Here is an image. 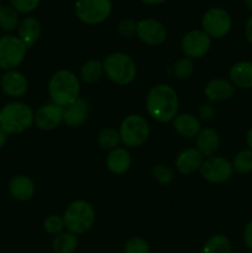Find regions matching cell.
I'll use <instances>...</instances> for the list:
<instances>
[{
  "label": "cell",
  "mask_w": 252,
  "mask_h": 253,
  "mask_svg": "<svg viewBox=\"0 0 252 253\" xmlns=\"http://www.w3.org/2000/svg\"><path fill=\"white\" fill-rule=\"evenodd\" d=\"M173 128L175 132L183 138L192 140L198 136L202 130V123L193 114H178L172 121Z\"/></svg>",
  "instance_id": "obj_19"
},
{
  "label": "cell",
  "mask_w": 252,
  "mask_h": 253,
  "mask_svg": "<svg viewBox=\"0 0 252 253\" xmlns=\"http://www.w3.org/2000/svg\"><path fill=\"white\" fill-rule=\"evenodd\" d=\"M35 113L22 101H11L0 109V128L7 135L21 133L34 125Z\"/></svg>",
  "instance_id": "obj_3"
},
{
  "label": "cell",
  "mask_w": 252,
  "mask_h": 253,
  "mask_svg": "<svg viewBox=\"0 0 252 253\" xmlns=\"http://www.w3.org/2000/svg\"><path fill=\"white\" fill-rule=\"evenodd\" d=\"M124 253H151L148 242L142 237H131L124 246Z\"/></svg>",
  "instance_id": "obj_33"
},
{
  "label": "cell",
  "mask_w": 252,
  "mask_h": 253,
  "mask_svg": "<svg viewBox=\"0 0 252 253\" xmlns=\"http://www.w3.org/2000/svg\"><path fill=\"white\" fill-rule=\"evenodd\" d=\"M244 242L247 249L252 251V220L247 222L244 227Z\"/></svg>",
  "instance_id": "obj_37"
},
{
  "label": "cell",
  "mask_w": 252,
  "mask_h": 253,
  "mask_svg": "<svg viewBox=\"0 0 252 253\" xmlns=\"http://www.w3.org/2000/svg\"><path fill=\"white\" fill-rule=\"evenodd\" d=\"M231 241L225 235L217 234L209 237L203 245L202 253H231Z\"/></svg>",
  "instance_id": "obj_26"
},
{
  "label": "cell",
  "mask_w": 252,
  "mask_h": 253,
  "mask_svg": "<svg viewBox=\"0 0 252 253\" xmlns=\"http://www.w3.org/2000/svg\"><path fill=\"white\" fill-rule=\"evenodd\" d=\"M41 31L42 27L39 20L35 17H26L20 21L19 27H17V37L24 42V44L29 49L39 41Z\"/></svg>",
  "instance_id": "obj_23"
},
{
  "label": "cell",
  "mask_w": 252,
  "mask_h": 253,
  "mask_svg": "<svg viewBox=\"0 0 252 253\" xmlns=\"http://www.w3.org/2000/svg\"><path fill=\"white\" fill-rule=\"evenodd\" d=\"M48 95L62 108L71 105L81 95V79L69 69H58L48 81Z\"/></svg>",
  "instance_id": "obj_2"
},
{
  "label": "cell",
  "mask_w": 252,
  "mask_h": 253,
  "mask_svg": "<svg viewBox=\"0 0 252 253\" xmlns=\"http://www.w3.org/2000/svg\"><path fill=\"white\" fill-rule=\"evenodd\" d=\"M232 19L222 7H211L202 17V30L210 39H222L231 31Z\"/></svg>",
  "instance_id": "obj_9"
},
{
  "label": "cell",
  "mask_w": 252,
  "mask_h": 253,
  "mask_svg": "<svg viewBox=\"0 0 252 253\" xmlns=\"http://www.w3.org/2000/svg\"><path fill=\"white\" fill-rule=\"evenodd\" d=\"M235 90L236 88L230 79L214 78L205 85L204 95L210 103H222L230 100L235 95Z\"/></svg>",
  "instance_id": "obj_15"
},
{
  "label": "cell",
  "mask_w": 252,
  "mask_h": 253,
  "mask_svg": "<svg viewBox=\"0 0 252 253\" xmlns=\"http://www.w3.org/2000/svg\"><path fill=\"white\" fill-rule=\"evenodd\" d=\"M120 136H119V131L113 127H105L99 132L98 135V145L100 148L105 151H111L114 148L119 147L120 143Z\"/></svg>",
  "instance_id": "obj_29"
},
{
  "label": "cell",
  "mask_w": 252,
  "mask_h": 253,
  "mask_svg": "<svg viewBox=\"0 0 252 253\" xmlns=\"http://www.w3.org/2000/svg\"><path fill=\"white\" fill-rule=\"evenodd\" d=\"M249 253H252V251H250V252H249Z\"/></svg>",
  "instance_id": "obj_44"
},
{
  "label": "cell",
  "mask_w": 252,
  "mask_h": 253,
  "mask_svg": "<svg viewBox=\"0 0 252 253\" xmlns=\"http://www.w3.org/2000/svg\"><path fill=\"white\" fill-rule=\"evenodd\" d=\"M41 0H10L11 6L21 14H29L39 7Z\"/></svg>",
  "instance_id": "obj_35"
},
{
  "label": "cell",
  "mask_w": 252,
  "mask_h": 253,
  "mask_svg": "<svg viewBox=\"0 0 252 253\" xmlns=\"http://www.w3.org/2000/svg\"><path fill=\"white\" fill-rule=\"evenodd\" d=\"M131 163H132L131 155L125 147H116L109 151L105 160V165L109 172L116 175L127 172L131 167Z\"/></svg>",
  "instance_id": "obj_20"
},
{
  "label": "cell",
  "mask_w": 252,
  "mask_h": 253,
  "mask_svg": "<svg viewBox=\"0 0 252 253\" xmlns=\"http://www.w3.org/2000/svg\"><path fill=\"white\" fill-rule=\"evenodd\" d=\"M104 74L116 85H128L137 76V66L131 56L124 52H113L103 59Z\"/></svg>",
  "instance_id": "obj_4"
},
{
  "label": "cell",
  "mask_w": 252,
  "mask_h": 253,
  "mask_svg": "<svg viewBox=\"0 0 252 253\" xmlns=\"http://www.w3.org/2000/svg\"><path fill=\"white\" fill-rule=\"evenodd\" d=\"M1 9H2V6H1V4H0V12H1Z\"/></svg>",
  "instance_id": "obj_43"
},
{
  "label": "cell",
  "mask_w": 252,
  "mask_h": 253,
  "mask_svg": "<svg viewBox=\"0 0 252 253\" xmlns=\"http://www.w3.org/2000/svg\"><path fill=\"white\" fill-rule=\"evenodd\" d=\"M78 236L66 230L54 236L52 250L54 253H74L78 249Z\"/></svg>",
  "instance_id": "obj_25"
},
{
  "label": "cell",
  "mask_w": 252,
  "mask_h": 253,
  "mask_svg": "<svg viewBox=\"0 0 252 253\" xmlns=\"http://www.w3.org/2000/svg\"><path fill=\"white\" fill-rule=\"evenodd\" d=\"M152 177L153 179L157 180L160 184L168 185L174 180V170L167 165L158 163L152 167Z\"/></svg>",
  "instance_id": "obj_31"
},
{
  "label": "cell",
  "mask_w": 252,
  "mask_h": 253,
  "mask_svg": "<svg viewBox=\"0 0 252 253\" xmlns=\"http://www.w3.org/2000/svg\"><path fill=\"white\" fill-rule=\"evenodd\" d=\"M140 1L147 5H158V4H162V2H166L167 0H140Z\"/></svg>",
  "instance_id": "obj_41"
},
{
  "label": "cell",
  "mask_w": 252,
  "mask_h": 253,
  "mask_svg": "<svg viewBox=\"0 0 252 253\" xmlns=\"http://www.w3.org/2000/svg\"><path fill=\"white\" fill-rule=\"evenodd\" d=\"M200 174L207 182L212 184H222L230 180L234 175L232 163L222 156H212L204 158L200 167Z\"/></svg>",
  "instance_id": "obj_10"
},
{
  "label": "cell",
  "mask_w": 252,
  "mask_h": 253,
  "mask_svg": "<svg viewBox=\"0 0 252 253\" xmlns=\"http://www.w3.org/2000/svg\"><path fill=\"white\" fill-rule=\"evenodd\" d=\"M244 4L250 11H252V0H244Z\"/></svg>",
  "instance_id": "obj_42"
},
{
  "label": "cell",
  "mask_w": 252,
  "mask_h": 253,
  "mask_svg": "<svg viewBox=\"0 0 252 253\" xmlns=\"http://www.w3.org/2000/svg\"><path fill=\"white\" fill-rule=\"evenodd\" d=\"M246 143H247V147H249V150L252 151V127L250 128L246 133Z\"/></svg>",
  "instance_id": "obj_40"
},
{
  "label": "cell",
  "mask_w": 252,
  "mask_h": 253,
  "mask_svg": "<svg viewBox=\"0 0 252 253\" xmlns=\"http://www.w3.org/2000/svg\"><path fill=\"white\" fill-rule=\"evenodd\" d=\"M194 61L183 56L173 64V73L178 79H188L194 73Z\"/></svg>",
  "instance_id": "obj_30"
},
{
  "label": "cell",
  "mask_w": 252,
  "mask_h": 253,
  "mask_svg": "<svg viewBox=\"0 0 252 253\" xmlns=\"http://www.w3.org/2000/svg\"><path fill=\"white\" fill-rule=\"evenodd\" d=\"M179 99L169 84H157L150 89L146 98V110L155 121L161 124L170 123L178 115Z\"/></svg>",
  "instance_id": "obj_1"
},
{
  "label": "cell",
  "mask_w": 252,
  "mask_h": 253,
  "mask_svg": "<svg viewBox=\"0 0 252 253\" xmlns=\"http://www.w3.org/2000/svg\"><path fill=\"white\" fill-rule=\"evenodd\" d=\"M77 19L86 25H99L111 14V0H77Z\"/></svg>",
  "instance_id": "obj_8"
},
{
  "label": "cell",
  "mask_w": 252,
  "mask_h": 253,
  "mask_svg": "<svg viewBox=\"0 0 252 253\" xmlns=\"http://www.w3.org/2000/svg\"><path fill=\"white\" fill-rule=\"evenodd\" d=\"M136 36L147 46H160L167 39V29L156 19H142L137 22Z\"/></svg>",
  "instance_id": "obj_12"
},
{
  "label": "cell",
  "mask_w": 252,
  "mask_h": 253,
  "mask_svg": "<svg viewBox=\"0 0 252 253\" xmlns=\"http://www.w3.org/2000/svg\"><path fill=\"white\" fill-rule=\"evenodd\" d=\"M245 36H246L247 42L252 46V16L247 20L245 25Z\"/></svg>",
  "instance_id": "obj_38"
},
{
  "label": "cell",
  "mask_w": 252,
  "mask_h": 253,
  "mask_svg": "<svg viewBox=\"0 0 252 253\" xmlns=\"http://www.w3.org/2000/svg\"><path fill=\"white\" fill-rule=\"evenodd\" d=\"M215 115V108L214 104L210 103V101H207V103L202 104L199 108V111H198V119L200 121H208L211 120Z\"/></svg>",
  "instance_id": "obj_36"
},
{
  "label": "cell",
  "mask_w": 252,
  "mask_h": 253,
  "mask_svg": "<svg viewBox=\"0 0 252 253\" xmlns=\"http://www.w3.org/2000/svg\"><path fill=\"white\" fill-rule=\"evenodd\" d=\"M229 78L235 88L249 90L252 89V62L241 61L230 68Z\"/></svg>",
  "instance_id": "obj_22"
},
{
  "label": "cell",
  "mask_w": 252,
  "mask_h": 253,
  "mask_svg": "<svg viewBox=\"0 0 252 253\" xmlns=\"http://www.w3.org/2000/svg\"><path fill=\"white\" fill-rule=\"evenodd\" d=\"M90 105L85 99L79 96L74 103L63 109V123L68 127H79L89 118Z\"/></svg>",
  "instance_id": "obj_16"
},
{
  "label": "cell",
  "mask_w": 252,
  "mask_h": 253,
  "mask_svg": "<svg viewBox=\"0 0 252 253\" xmlns=\"http://www.w3.org/2000/svg\"><path fill=\"white\" fill-rule=\"evenodd\" d=\"M104 76L103 61L99 59H89L79 69V79L86 84H94Z\"/></svg>",
  "instance_id": "obj_24"
},
{
  "label": "cell",
  "mask_w": 252,
  "mask_h": 253,
  "mask_svg": "<svg viewBox=\"0 0 252 253\" xmlns=\"http://www.w3.org/2000/svg\"><path fill=\"white\" fill-rule=\"evenodd\" d=\"M120 141L125 147L136 148L142 146L150 136V124L140 114H130L121 121L119 127Z\"/></svg>",
  "instance_id": "obj_6"
},
{
  "label": "cell",
  "mask_w": 252,
  "mask_h": 253,
  "mask_svg": "<svg viewBox=\"0 0 252 253\" xmlns=\"http://www.w3.org/2000/svg\"><path fill=\"white\" fill-rule=\"evenodd\" d=\"M27 47L14 35H5L0 39V69L12 71L24 62Z\"/></svg>",
  "instance_id": "obj_7"
},
{
  "label": "cell",
  "mask_w": 252,
  "mask_h": 253,
  "mask_svg": "<svg viewBox=\"0 0 252 253\" xmlns=\"http://www.w3.org/2000/svg\"><path fill=\"white\" fill-rule=\"evenodd\" d=\"M6 141H7V133L5 132L2 128H0V150L4 147L5 143H6Z\"/></svg>",
  "instance_id": "obj_39"
},
{
  "label": "cell",
  "mask_w": 252,
  "mask_h": 253,
  "mask_svg": "<svg viewBox=\"0 0 252 253\" xmlns=\"http://www.w3.org/2000/svg\"><path fill=\"white\" fill-rule=\"evenodd\" d=\"M67 231L74 235H83L93 227L95 222V209L89 202L77 199L72 202L62 215Z\"/></svg>",
  "instance_id": "obj_5"
},
{
  "label": "cell",
  "mask_w": 252,
  "mask_h": 253,
  "mask_svg": "<svg viewBox=\"0 0 252 253\" xmlns=\"http://www.w3.org/2000/svg\"><path fill=\"white\" fill-rule=\"evenodd\" d=\"M20 25L19 12L10 5V6H2L0 12V29L6 32H11L17 30Z\"/></svg>",
  "instance_id": "obj_28"
},
{
  "label": "cell",
  "mask_w": 252,
  "mask_h": 253,
  "mask_svg": "<svg viewBox=\"0 0 252 253\" xmlns=\"http://www.w3.org/2000/svg\"><path fill=\"white\" fill-rule=\"evenodd\" d=\"M0 89L10 98H21L29 90V81L27 77L17 69L6 71L0 77Z\"/></svg>",
  "instance_id": "obj_14"
},
{
  "label": "cell",
  "mask_w": 252,
  "mask_h": 253,
  "mask_svg": "<svg viewBox=\"0 0 252 253\" xmlns=\"http://www.w3.org/2000/svg\"><path fill=\"white\" fill-rule=\"evenodd\" d=\"M211 48V39L203 30H192L182 37L180 49L183 56L190 59L204 57Z\"/></svg>",
  "instance_id": "obj_11"
},
{
  "label": "cell",
  "mask_w": 252,
  "mask_h": 253,
  "mask_svg": "<svg viewBox=\"0 0 252 253\" xmlns=\"http://www.w3.org/2000/svg\"><path fill=\"white\" fill-rule=\"evenodd\" d=\"M234 172L239 174H249L252 172V151L249 148L239 151L232 158Z\"/></svg>",
  "instance_id": "obj_27"
},
{
  "label": "cell",
  "mask_w": 252,
  "mask_h": 253,
  "mask_svg": "<svg viewBox=\"0 0 252 253\" xmlns=\"http://www.w3.org/2000/svg\"><path fill=\"white\" fill-rule=\"evenodd\" d=\"M66 226H64V220L63 216L61 215L52 214L47 216L43 221V230L49 235L57 236L58 234L64 231Z\"/></svg>",
  "instance_id": "obj_32"
},
{
  "label": "cell",
  "mask_w": 252,
  "mask_h": 253,
  "mask_svg": "<svg viewBox=\"0 0 252 253\" xmlns=\"http://www.w3.org/2000/svg\"><path fill=\"white\" fill-rule=\"evenodd\" d=\"M220 135L215 128L212 127H202L200 132L195 137V148L202 153L204 158L212 157L219 151Z\"/></svg>",
  "instance_id": "obj_18"
},
{
  "label": "cell",
  "mask_w": 252,
  "mask_h": 253,
  "mask_svg": "<svg viewBox=\"0 0 252 253\" xmlns=\"http://www.w3.org/2000/svg\"><path fill=\"white\" fill-rule=\"evenodd\" d=\"M63 109L54 103L43 104L35 111L34 124L41 131H52L63 123Z\"/></svg>",
  "instance_id": "obj_13"
},
{
  "label": "cell",
  "mask_w": 252,
  "mask_h": 253,
  "mask_svg": "<svg viewBox=\"0 0 252 253\" xmlns=\"http://www.w3.org/2000/svg\"><path fill=\"white\" fill-rule=\"evenodd\" d=\"M204 157L195 147L185 148L175 158V169L183 175H190L200 169Z\"/></svg>",
  "instance_id": "obj_17"
},
{
  "label": "cell",
  "mask_w": 252,
  "mask_h": 253,
  "mask_svg": "<svg viewBox=\"0 0 252 253\" xmlns=\"http://www.w3.org/2000/svg\"><path fill=\"white\" fill-rule=\"evenodd\" d=\"M36 188H35L34 180L30 177L24 174L15 175L9 183V193L14 199L19 202H27L32 199L35 195Z\"/></svg>",
  "instance_id": "obj_21"
},
{
  "label": "cell",
  "mask_w": 252,
  "mask_h": 253,
  "mask_svg": "<svg viewBox=\"0 0 252 253\" xmlns=\"http://www.w3.org/2000/svg\"><path fill=\"white\" fill-rule=\"evenodd\" d=\"M118 32L120 36L125 37V39H130V37L136 36L137 32V22L133 19H123L118 24Z\"/></svg>",
  "instance_id": "obj_34"
}]
</instances>
